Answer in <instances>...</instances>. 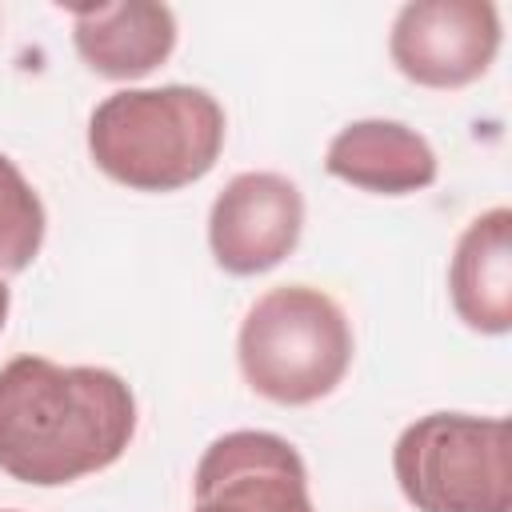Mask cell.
I'll return each mask as SVG.
<instances>
[{"label": "cell", "mask_w": 512, "mask_h": 512, "mask_svg": "<svg viewBox=\"0 0 512 512\" xmlns=\"http://www.w3.org/2000/svg\"><path fill=\"white\" fill-rule=\"evenodd\" d=\"M392 472L416 512H512V428L504 416L428 412L396 436Z\"/></svg>", "instance_id": "obj_4"}, {"label": "cell", "mask_w": 512, "mask_h": 512, "mask_svg": "<svg viewBox=\"0 0 512 512\" xmlns=\"http://www.w3.org/2000/svg\"><path fill=\"white\" fill-rule=\"evenodd\" d=\"M500 52V12L488 0H412L396 12L388 56L420 88H464Z\"/></svg>", "instance_id": "obj_5"}, {"label": "cell", "mask_w": 512, "mask_h": 512, "mask_svg": "<svg viewBox=\"0 0 512 512\" xmlns=\"http://www.w3.org/2000/svg\"><path fill=\"white\" fill-rule=\"evenodd\" d=\"M304 232V196L280 172L232 176L208 212V248L232 276H260L276 268Z\"/></svg>", "instance_id": "obj_7"}, {"label": "cell", "mask_w": 512, "mask_h": 512, "mask_svg": "<svg viewBox=\"0 0 512 512\" xmlns=\"http://www.w3.org/2000/svg\"><path fill=\"white\" fill-rule=\"evenodd\" d=\"M8 304H12V292H8V284L0 280V332H4V320H8Z\"/></svg>", "instance_id": "obj_12"}, {"label": "cell", "mask_w": 512, "mask_h": 512, "mask_svg": "<svg viewBox=\"0 0 512 512\" xmlns=\"http://www.w3.org/2000/svg\"><path fill=\"white\" fill-rule=\"evenodd\" d=\"M192 512H316L300 452L260 428L216 436L192 476Z\"/></svg>", "instance_id": "obj_6"}, {"label": "cell", "mask_w": 512, "mask_h": 512, "mask_svg": "<svg viewBox=\"0 0 512 512\" xmlns=\"http://www.w3.org/2000/svg\"><path fill=\"white\" fill-rule=\"evenodd\" d=\"M324 168H328V176H336L352 188L380 192V196H408V192L436 184L440 160L416 128H408L400 120L372 116V120L344 124L328 140Z\"/></svg>", "instance_id": "obj_9"}, {"label": "cell", "mask_w": 512, "mask_h": 512, "mask_svg": "<svg viewBox=\"0 0 512 512\" xmlns=\"http://www.w3.org/2000/svg\"><path fill=\"white\" fill-rule=\"evenodd\" d=\"M72 44L104 80H140L176 48V16L168 4L120 0L72 8Z\"/></svg>", "instance_id": "obj_8"}, {"label": "cell", "mask_w": 512, "mask_h": 512, "mask_svg": "<svg viewBox=\"0 0 512 512\" xmlns=\"http://www.w3.org/2000/svg\"><path fill=\"white\" fill-rule=\"evenodd\" d=\"M224 132V108L204 88H120L88 116V156L132 192H176L216 168Z\"/></svg>", "instance_id": "obj_2"}, {"label": "cell", "mask_w": 512, "mask_h": 512, "mask_svg": "<svg viewBox=\"0 0 512 512\" xmlns=\"http://www.w3.org/2000/svg\"><path fill=\"white\" fill-rule=\"evenodd\" d=\"M44 204L24 172L0 152V276L24 272L44 244Z\"/></svg>", "instance_id": "obj_11"}, {"label": "cell", "mask_w": 512, "mask_h": 512, "mask_svg": "<svg viewBox=\"0 0 512 512\" xmlns=\"http://www.w3.org/2000/svg\"><path fill=\"white\" fill-rule=\"evenodd\" d=\"M136 436L128 380L96 364L16 356L0 368V468L32 488H60L116 464Z\"/></svg>", "instance_id": "obj_1"}, {"label": "cell", "mask_w": 512, "mask_h": 512, "mask_svg": "<svg viewBox=\"0 0 512 512\" xmlns=\"http://www.w3.org/2000/svg\"><path fill=\"white\" fill-rule=\"evenodd\" d=\"M448 296L472 332L504 336L512 328V208H488L460 232Z\"/></svg>", "instance_id": "obj_10"}, {"label": "cell", "mask_w": 512, "mask_h": 512, "mask_svg": "<svg viewBox=\"0 0 512 512\" xmlns=\"http://www.w3.org/2000/svg\"><path fill=\"white\" fill-rule=\"evenodd\" d=\"M236 360L256 396L284 408L316 404L352 364V324L328 292L280 284L244 312Z\"/></svg>", "instance_id": "obj_3"}, {"label": "cell", "mask_w": 512, "mask_h": 512, "mask_svg": "<svg viewBox=\"0 0 512 512\" xmlns=\"http://www.w3.org/2000/svg\"><path fill=\"white\" fill-rule=\"evenodd\" d=\"M0 512H16V508H0Z\"/></svg>", "instance_id": "obj_13"}]
</instances>
